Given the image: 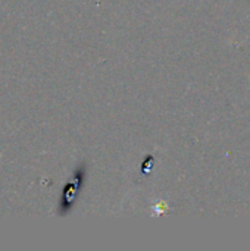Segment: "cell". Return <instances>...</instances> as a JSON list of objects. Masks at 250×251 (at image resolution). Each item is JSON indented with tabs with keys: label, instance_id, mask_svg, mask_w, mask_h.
Masks as SVG:
<instances>
[{
	"label": "cell",
	"instance_id": "obj_1",
	"mask_svg": "<svg viewBox=\"0 0 250 251\" xmlns=\"http://www.w3.org/2000/svg\"><path fill=\"white\" fill-rule=\"evenodd\" d=\"M83 181H84L83 169H78V171L74 174V178L68 182V185H66L65 190H63L62 201H59V207L62 209V212L65 210V206H68L66 210H69L71 204H72L74 200H75V196L80 193V190H81V187H83Z\"/></svg>",
	"mask_w": 250,
	"mask_h": 251
}]
</instances>
